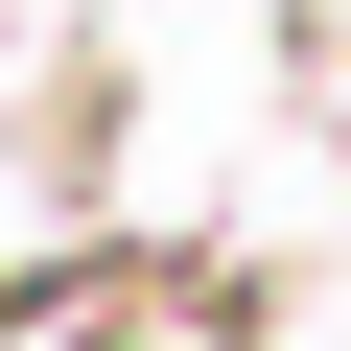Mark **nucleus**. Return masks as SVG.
<instances>
[{
    "instance_id": "obj_1",
    "label": "nucleus",
    "mask_w": 351,
    "mask_h": 351,
    "mask_svg": "<svg viewBox=\"0 0 351 351\" xmlns=\"http://www.w3.org/2000/svg\"><path fill=\"white\" fill-rule=\"evenodd\" d=\"M0 351H234L188 281H24L0 304Z\"/></svg>"
}]
</instances>
